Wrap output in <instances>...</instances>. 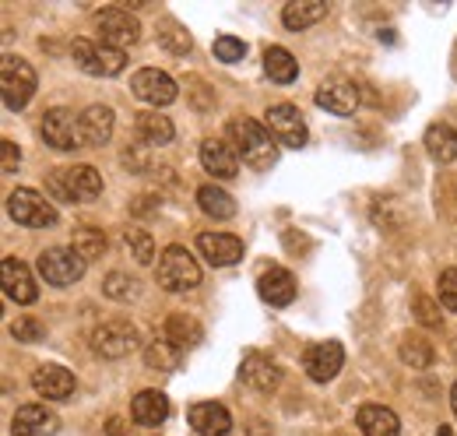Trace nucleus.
I'll list each match as a JSON object with an SVG mask.
<instances>
[{
    "instance_id": "obj_2",
    "label": "nucleus",
    "mask_w": 457,
    "mask_h": 436,
    "mask_svg": "<svg viewBox=\"0 0 457 436\" xmlns=\"http://www.w3.org/2000/svg\"><path fill=\"white\" fill-rule=\"evenodd\" d=\"M46 190L60 205H85V201H96L103 194V176L92 165H67V169L50 172Z\"/></svg>"
},
{
    "instance_id": "obj_46",
    "label": "nucleus",
    "mask_w": 457,
    "mask_h": 436,
    "mask_svg": "<svg viewBox=\"0 0 457 436\" xmlns=\"http://www.w3.org/2000/svg\"><path fill=\"white\" fill-rule=\"evenodd\" d=\"M436 436H454V430H451V426H440V433Z\"/></svg>"
},
{
    "instance_id": "obj_4",
    "label": "nucleus",
    "mask_w": 457,
    "mask_h": 436,
    "mask_svg": "<svg viewBox=\"0 0 457 436\" xmlns=\"http://www.w3.org/2000/svg\"><path fill=\"white\" fill-rule=\"evenodd\" d=\"M0 96H4V106L11 113L29 106V99L36 96V71L29 60L11 54L0 60Z\"/></svg>"
},
{
    "instance_id": "obj_27",
    "label": "nucleus",
    "mask_w": 457,
    "mask_h": 436,
    "mask_svg": "<svg viewBox=\"0 0 457 436\" xmlns=\"http://www.w3.org/2000/svg\"><path fill=\"white\" fill-rule=\"evenodd\" d=\"M162 338L176 345L179 352L183 348H194V345H201V338H204V327L197 324L194 317H187V314H172L166 327H162Z\"/></svg>"
},
{
    "instance_id": "obj_21",
    "label": "nucleus",
    "mask_w": 457,
    "mask_h": 436,
    "mask_svg": "<svg viewBox=\"0 0 457 436\" xmlns=\"http://www.w3.org/2000/svg\"><path fill=\"white\" fill-rule=\"evenodd\" d=\"M130 415H134L137 426L155 430V426H162V423L170 419V398H166L162 390H141V394H134V401H130Z\"/></svg>"
},
{
    "instance_id": "obj_16",
    "label": "nucleus",
    "mask_w": 457,
    "mask_h": 436,
    "mask_svg": "<svg viewBox=\"0 0 457 436\" xmlns=\"http://www.w3.org/2000/svg\"><path fill=\"white\" fill-rule=\"evenodd\" d=\"M239 377L250 383L253 390L271 394V390L282 383V366H278L271 356H264V352H246L243 363H239Z\"/></svg>"
},
{
    "instance_id": "obj_30",
    "label": "nucleus",
    "mask_w": 457,
    "mask_h": 436,
    "mask_svg": "<svg viewBox=\"0 0 457 436\" xmlns=\"http://www.w3.org/2000/svg\"><path fill=\"white\" fill-rule=\"evenodd\" d=\"M71 250L88 264V261H96V257L106 254V232L96 229V225H78L74 236H71Z\"/></svg>"
},
{
    "instance_id": "obj_1",
    "label": "nucleus",
    "mask_w": 457,
    "mask_h": 436,
    "mask_svg": "<svg viewBox=\"0 0 457 436\" xmlns=\"http://www.w3.org/2000/svg\"><path fill=\"white\" fill-rule=\"evenodd\" d=\"M228 145L236 148V155L253 169H271L278 159V141L271 138V130L250 116H232L226 123Z\"/></svg>"
},
{
    "instance_id": "obj_25",
    "label": "nucleus",
    "mask_w": 457,
    "mask_h": 436,
    "mask_svg": "<svg viewBox=\"0 0 457 436\" xmlns=\"http://www.w3.org/2000/svg\"><path fill=\"white\" fill-rule=\"evenodd\" d=\"M422 145H426L433 163L451 165L457 159V127H451V123H429Z\"/></svg>"
},
{
    "instance_id": "obj_33",
    "label": "nucleus",
    "mask_w": 457,
    "mask_h": 436,
    "mask_svg": "<svg viewBox=\"0 0 457 436\" xmlns=\"http://www.w3.org/2000/svg\"><path fill=\"white\" fill-rule=\"evenodd\" d=\"M398 356H401V363L411 366V370L433 366V345H429L422 334H404L398 345Z\"/></svg>"
},
{
    "instance_id": "obj_6",
    "label": "nucleus",
    "mask_w": 457,
    "mask_h": 436,
    "mask_svg": "<svg viewBox=\"0 0 457 436\" xmlns=\"http://www.w3.org/2000/svg\"><path fill=\"white\" fill-rule=\"evenodd\" d=\"M71 56H74V63L85 74H96V78H116L127 67L123 50L106 46V43H92V39H74L71 43Z\"/></svg>"
},
{
    "instance_id": "obj_38",
    "label": "nucleus",
    "mask_w": 457,
    "mask_h": 436,
    "mask_svg": "<svg viewBox=\"0 0 457 436\" xmlns=\"http://www.w3.org/2000/svg\"><path fill=\"white\" fill-rule=\"evenodd\" d=\"M411 306H415V317H419V324H426V327H444V317H440V306L429 299V296H415L411 299Z\"/></svg>"
},
{
    "instance_id": "obj_22",
    "label": "nucleus",
    "mask_w": 457,
    "mask_h": 436,
    "mask_svg": "<svg viewBox=\"0 0 457 436\" xmlns=\"http://www.w3.org/2000/svg\"><path fill=\"white\" fill-rule=\"evenodd\" d=\"M201 165L215 176V180H232L236 169H239V155L228 141H219V138H208L201 141Z\"/></svg>"
},
{
    "instance_id": "obj_36",
    "label": "nucleus",
    "mask_w": 457,
    "mask_h": 436,
    "mask_svg": "<svg viewBox=\"0 0 457 436\" xmlns=\"http://www.w3.org/2000/svg\"><path fill=\"white\" fill-rule=\"evenodd\" d=\"M123 243L130 247V254H134L137 264H152V257H155V243H152V236H148L145 229L130 225V229L123 232Z\"/></svg>"
},
{
    "instance_id": "obj_31",
    "label": "nucleus",
    "mask_w": 457,
    "mask_h": 436,
    "mask_svg": "<svg viewBox=\"0 0 457 436\" xmlns=\"http://www.w3.org/2000/svg\"><path fill=\"white\" fill-rule=\"evenodd\" d=\"M264 71H268V78L275 85H292L295 74H299V63H295V56L288 54L286 46H268L264 50Z\"/></svg>"
},
{
    "instance_id": "obj_24",
    "label": "nucleus",
    "mask_w": 457,
    "mask_h": 436,
    "mask_svg": "<svg viewBox=\"0 0 457 436\" xmlns=\"http://www.w3.org/2000/svg\"><path fill=\"white\" fill-rule=\"evenodd\" d=\"M257 292L271 306H288L295 299V278L286 268H268V272L257 278Z\"/></svg>"
},
{
    "instance_id": "obj_42",
    "label": "nucleus",
    "mask_w": 457,
    "mask_h": 436,
    "mask_svg": "<svg viewBox=\"0 0 457 436\" xmlns=\"http://www.w3.org/2000/svg\"><path fill=\"white\" fill-rule=\"evenodd\" d=\"M18 163H21L18 145H14L11 138H4V141H0V169H4V172H18Z\"/></svg>"
},
{
    "instance_id": "obj_19",
    "label": "nucleus",
    "mask_w": 457,
    "mask_h": 436,
    "mask_svg": "<svg viewBox=\"0 0 457 436\" xmlns=\"http://www.w3.org/2000/svg\"><path fill=\"white\" fill-rule=\"evenodd\" d=\"M32 387H36V394H43L46 401H67L71 394H74V373L71 370H63V366H54V363H43V366H36V373H32Z\"/></svg>"
},
{
    "instance_id": "obj_41",
    "label": "nucleus",
    "mask_w": 457,
    "mask_h": 436,
    "mask_svg": "<svg viewBox=\"0 0 457 436\" xmlns=\"http://www.w3.org/2000/svg\"><path fill=\"white\" fill-rule=\"evenodd\" d=\"M11 334H14L18 341H39V338H43V327H39V321H32V317H18V321L11 324Z\"/></svg>"
},
{
    "instance_id": "obj_28",
    "label": "nucleus",
    "mask_w": 457,
    "mask_h": 436,
    "mask_svg": "<svg viewBox=\"0 0 457 436\" xmlns=\"http://www.w3.org/2000/svg\"><path fill=\"white\" fill-rule=\"evenodd\" d=\"M134 130H137V138L145 141V145H170L172 134H176V127H172V120L166 113H141L137 120H134Z\"/></svg>"
},
{
    "instance_id": "obj_44",
    "label": "nucleus",
    "mask_w": 457,
    "mask_h": 436,
    "mask_svg": "<svg viewBox=\"0 0 457 436\" xmlns=\"http://www.w3.org/2000/svg\"><path fill=\"white\" fill-rule=\"evenodd\" d=\"M110 436H123V426H120V419H110Z\"/></svg>"
},
{
    "instance_id": "obj_18",
    "label": "nucleus",
    "mask_w": 457,
    "mask_h": 436,
    "mask_svg": "<svg viewBox=\"0 0 457 436\" xmlns=\"http://www.w3.org/2000/svg\"><path fill=\"white\" fill-rule=\"evenodd\" d=\"M57 430V412H50L46 405H21L11 419V433L14 436H54Z\"/></svg>"
},
{
    "instance_id": "obj_12",
    "label": "nucleus",
    "mask_w": 457,
    "mask_h": 436,
    "mask_svg": "<svg viewBox=\"0 0 457 436\" xmlns=\"http://www.w3.org/2000/svg\"><path fill=\"white\" fill-rule=\"evenodd\" d=\"M313 99H317V106L335 113V116H352L359 109V85L342 78V74H335V78H324L320 81V88H317Z\"/></svg>"
},
{
    "instance_id": "obj_26",
    "label": "nucleus",
    "mask_w": 457,
    "mask_h": 436,
    "mask_svg": "<svg viewBox=\"0 0 457 436\" xmlns=\"http://www.w3.org/2000/svg\"><path fill=\"white\" fill-rule=\"evenodd\" d=\"M355 423H359L362 436H398L401 433L398 415H395L391 408H384V405H362L359 415H355Z\"/></svg>"
},
{
    "instance_id": "obj_7",
    "label": "nucleus",
    "mask_w": 457,
    "mask_h": 436,
    "mask_svg": "<svg viewBox=\"0 0 457 436\" xmlns=\"http://www.w3.org/2000/svg\"><path fill=\"white\" fill-rule=\"evenodd\" d=\"M36 268H39V274H43V281H50L54 289H67V285L81 281L85 261H81L71 247H50V250L39 254Z\"/></svg>"
},
{
    "instance_id": "obj_20",
    "label": "nucleus",
    "mask_w": 457,
    "mask_h": 436,
    "mask_svg": "<svg viewBox=\"0 0 457 436\" xmlns=\"http://www.w3.org/2000/svg\"><path fill=\"white\" fill-rule=\"evenodd\" d=\"M187 423L201 436H226L228 430H232L228 408L219 405V401H197V405L187 412Z\"/></svg>"
},
{
    "instance_id": "obj_14",
    "label": "nucleus",
    "mask_w": 457,
    "mask_h": 436,
    "mask_svg": "<svg viewBox=\"0 0 457 436\" xmlns=\"http://www.w3.org/2000/svg\"><path fill=\"white\" fill-rule=\"evenodd\" d=\"M303 366H306V377L317 383H328L338 377V370L345 366V348L338 341H317L306 348L303 356Z\"/></svg>"
},
{
    "instance_id": "obj_35",
    "label": "nucleus",
    "mask_w": 457,
    "mask_h": 436,
    "mask_svg": "<svg viewBox=\"0 0 457 436\" xmlns=\"http://www.w3.org/2000/svg\"><path fill=\"white\" fill-rule=\"evenodd\" d=\"M145 363H148L152 370H172V366L179 363V348L170 345L166 338H155V341L145 348Z\"/></svg>"
},
{
    "instance_id": "obj_9",
    "label": "nucleus",
    "mask_w": 457,
    "mask_h": 436,
    "mask_svg": "<svg viewBox=\"0 0 457 436\" xmlns=\"http://www.w3.org/2000/svg\"><path fill=\"white\" fill-rule=\"evenodd\" d=\"M43 141L57 152H74V148H85V138H81V116H74L71 109L54 106L43 116Z\"/></svg>"
},
{
    "instance_id": "obj_37",
    "label": "nucleus",
    "mask_w": 457,
    "mask_h": 436,
    "mask_svg": "<svg viewBox=\"0 0 457 436\" xmlns=\"http://www.w3.org/2000/svg\"><path fill=\"white\" fill-rule=\"evenodd\" d=\"M212 50H215V56H219L222 63H236V60H243V56H246V43H243V39H236V36H219Z\"/></svg>"
},
{
    "instance_id": "obj_34",
    "label": "nucleus",
    "mask_w": 457,
    "mask_h": 436,
    "mask_svg": "<svg viewBox=\"0 0 457 436\" xmlns=\"http://www.w3.org/2000/svg\"><path fill=\"white\" fill-rule=\"evenodd\" d=\"M159 46L166 50L170 56H187L190 54V46H194V39H190V32L179 25V21H162L159 25Z\"/></svg>"
},
{
    "instance_id": "obj_23",
    "label": "nucleus",
    "mask_w": 457,
    "mask_h": 436,
    "mask_svg": "<svg viewBox=\"0 0 457 436\" xmlns=\"http://www.w3.org/2000/svg\"><path fill=\"white\" fill-rule=\"evenodd\" d=\"M81 116V138H85V148H103L110 138H113L116 116L110 106H88Z\"/></svg>"
},
{
    "instance_id": "obj_15",
    "label": "nucleus",
    "mask_w": 457,
    "mask_h": 436,
    "mask_svg": "<svg viewBox=\"0 0 457 436\" xmlns=\"http://www.w3.org/2000/svg\"><path fill=\"white\" fill-rule=\"evenodd\" d=\"M4 292L11 303L18 306H32L39 299V285L29 272V264H21L18 257H4Z\"/></svg>"
},
{
    "instance_id": "obj_8",
    "label": "nucleus",
    "mask_w": 457,
    "mask_h": 436,
    "mask_svg": "<svg viewBox=\"0 0 457 436\" xmlns=\"http://www.w3.org/2000/svg\"><path fill=\"white\" fill-rule=\"evenodd\" d=\"M96 29H99L103 43L116 46V50H127V46H134L141 39V25L127 7H103L96 14Z\"/></svg>"
},
{
    "instance_id": "obj_32",
    "label": "nucleus",
    "mask_w": 457,
    "mask_h": 436,
    "mask_svg": "<svg viewBox=\"0 0 457 436\" xmlns=\"http://www.w3.org/2000/svg\"><path fill=\"white\" fill-rule=\"evenodd\" d=\"M197 205H201L204 215L219 218V222H226V218L236 215V201L228 197L222 187H215V183H204V187L197 190Z\"/></svg>"
},
{
    "instance_id": "obj_40",
    "label": "nucleus",
    "mask_w": 457,
    "mask_h": 436,
    "mask_svg": "<svg viewBox=\"0 0 457 436\" xmlns=\"http://www.w3.org/2000/svg\"><path fill=\"white\" fill-rule=\"evenodd\" d=\"M440 306L457 314V268H447L440 274Z\"/></svg>"
},
{
    "instance_id": "obj_10",
    "label": "nucleus",
    "mask_w": 457,
    "mask_h": 436,
    "mask_svg": "<svg viewBox=\"0 0 457 436\" xmlns=\"http://www.w3.org/2000/svg\"><path fill=\"white\" fill-rule=\"evenodd\" d=\"M264 127L271 130V138L278 141V145H286V148H303L306 145V123H303V116H299V109L288 106V103H275V106H268L264 113Z\"/></svg>"
},
{
    "instance_id": "obj_5",
    "label": "nucleus",
    "mask_w": 457,
    "mask_h": 436,
    "mask_svg": "<svg viewBox=\"0 0 457 436\" xmlns=\"http://www.w3.org/2000/svg\"><path fill=\"white\" fill-rule=\"evenodd\" d=\"M7 215L25 229H54L60 222L57 208L39 190H29V187H18L7 194Z\"/></svg>"
},
{
    "instance_id": "obj_17",
    "label": "nucleus",
    "mask_w": 457,
    "mask_h": 436,
    "mask_svg": "<svg viewBox=\"0 0 457 436\" xmlns=\"http://www.w3.org/2000/svg\"><path fill=\"white\" fill-rule=\"evenodd\" d=\"M197 250L204 254V261L212 268H228L243 257V239L228 236V232H201L197 236Z\"/></svg>"
},
{
    "instance_id": "obj_11",
    "label": "nucleus",
    "mask_w": 457,
    "mask_h": 436,
    "mask_svg": "<svg viewBox=\"0 0 457 436\" xmlns=\"http://www.w3.org/2000/svg\"><path fill=\"white\" fill-rule=\"evenodd\" d=\"M134 345H137V331L127 321H106L92 331V348L103 359H123L127 352H134Z\"/></svg>"
},
{
    "instance_id": "obj_39",
    "label": "nucleus",
    "mask_w": 457,
    "mask_h": 436,
    "mask_svg": "<svg viewBox=\"0 0 457 436\" xmlns=\"http://www.w3.org/2000/svg\"><path fill=\"white\" fill-rule=\"evenodd\" d=\"M103 292H106L110 299H130V296H134V281H130L123 272H113V274H106Z\"/></svg>"
},
{
    "instance_id": "obj_29",
    "label": "nucleus",
    "mask_w": 457,
    "mask_h": 436,
    "mask_svg": "<svg viewBox=\"0 0 457 436\" xmlns=\"http://www.w3.org/2000/svg\"><path fill=\"white\" fill-rule=\"evenodd\" d=\"M320 18H328V4H320V0H292L282 11V21L292 32H303V29L317 25Z\"/></svg>"
},
{
    "instance_id": "obj_45",
    "label": "nucleus",
    "mask_w": 457,
    "mask_h": 436,
    "mask_svg": "<svg viewBox=\"0 0 457 436\" xmlns=\"http://www.w3.org/2000/svg\"><path fill=\"white\" fill-rule=\"evenodd\" d=\"M451 408H454V415H457V383L451 387Z\"/></svg>"
},
{
    "instance_id": "obj_3",
    "label": "nucleus",
    "mask_w": 457,
    "mask_h": 436,
    "mask_svg": "<svg viewBox=\"0 0 457 436\" xmlns=\"http://www.w3.org/2000/svg\"><path fill=\"white\" fill-rule=\"evenodd\" d=\"M155 278L166 292H190L201 285V264L194 261V254H187L183 247H166L159 254V268H155Z\"/></svg>"
},
{
    "instance_id": "obj_13",
    "label": "nucleus",
    "mask_w": 457,
    "mask_h": 436,
    "mask_svg": "<svg viewBox=\"0 0 457 436\" xmlns=\"http://www.w3.org/2000/svg\"><path fill=\"white\" fill-rule=\"evenodd\" d=\"M130 88H134V96L137 99H145L148 106H170L172 99H176V81H172L166 71H159V67H141L134 78H130Z\"/></svg>"
},
{
    "instance_id": "obj_43",
    "label": "nucleus",
    "mask_w": 457,
    "mask_h": 436,
    "mask_svg": "<svg viewBox=\"0 0 457 436\" xmlns=\"http://www.w3.org/2000/svg\"><path fill=\"white\" fill-rule=\"evenodd\" d=\"M123 163L137 165V172H145V155H141V152H130V148H127V152H123Z\"/></svg>"
}]
</instances>
